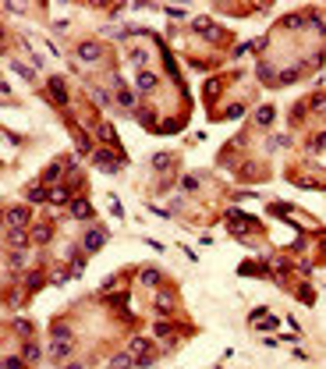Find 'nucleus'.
<instances>
[{
  "label": "nucleus",
  "instance_id": "obj_1",
  "mask_svg": "<svg viewBox=\"0 0 326 369\" xmlns=\"http://www.w3.org/2000/svg\"><path fill=\"white\" fill-rule=\"evenodd\" d=\"M78 57L86 61V64H96V61L103 57V50H100V43H92V39H86V43H78Z\"/></svg>",
  "mask_w": 326,
  "mask_h": 369
},
{
  "label": "nucleus",
  "instance_id": "obj_2",
  "mask_svg": "<svg viewBox=\"0 0 326 369\" xmlns=\"http://www.w3.org/2000/svg\"><path fill=\"white\" fill-rule=\"evenodd\" d=\"M25 224H28V210H25V206L8 210V231H22Z\"/></svg>",
  "mask_w": 326,
  "mask_h": 369
},
{
  "label": "nucleus",
  "instance_id": "obj_3",
  "mask_svg": "<svg viewBox=\"0 0 326 369\" xmlns=\"http://www.w3.org/2000/svg\"><path fill=\"white\" fill-rule=\"evenodd\" d=\"M92 163H96L100 171H106V174H117V171H120V163H117V160H114L110 153H103V149H100V153L92 156Z\"/></svg>",
  "mask_w": 326,
  "mask_h": 369
},
{
  "label": "nucleus",
  "instance_id": "obj_4",
  "mask_svg": "<svg viewBox=\"0 0 326 369\" xmlns=\"http://www.w3.org/2000/svg\"><path fill=\"white\" fill-rule=\"evenodd\" d=\"M50 100L57 107H68V89H64V78H50Z\"/></svg>",
  "mask_w": 326,
  "mask_h": 369
},
{
  "label": "nucleus",
  "instance_id": "obj_5",
  "mask_svg": "<svg viewBox=\"0 0 326 369\" xmlns=\"http://www.w3.org/2000/svg\"><path fill=\"white\" fill-rule=\"evenodd\" d=\"M156 86H160L156 71H138V93H156Z\"/></svg>",
  "mask_w": 326,
  "mask_h": 369
},
{
  "label": "nucleus",
  "instance_id": "obj_6",
  "mask_svg": "<svg viewBox=\"0 0 326 369\" xmlns=\"http://www.w3.org/2000/svg\"><path fill=\"white\" fill-rule=\"evenodd\" d=\"M71 217L74 220H89L92 217V206H89L86 199H71Z\"/></svg>",
  "mask_w": 326,
  "mask_h": 369
},
{
  "label": "nucleus",
  "instance_id": "obj_7",
  "mask_svg": "<svg viewBox=\"0 0 326 369\" xmlns=\"http://www.w3.org/2000/svg\"><path fill=\"white\" fill-rule=\"evenodd\" d=\"M114 86H117V103H120V107H135V93L124 86V82L114 78Z\"/></svg>",
  "mask_w": 326,
  "mask_h": 369
},
{
  "label": "nucleus",
  "instance_id": "obj_8",
  "mask_svg": "<svg viewBox=\"0 0 326 369\" xmlns=\"http://www.w3.org/2000/svg\"><path fill=\"white\" fill-rule=\"evenodd\" d=\"M156 312H160V316H170V312H174V295H170V291H160V295H156Z\"/></svg>",
  "mask_w": 326,
  "mask_h": 369
},
{
  "label": "nucleus",
  "instance_id": "obj_9",
  "mask_svg": "<svg viewBox=\"0 0 326 369\" xmlns=\"http://www.w3.org/2000/svg\"><path fill=\"white\" fill-rule=\"evenodd\" d=\"M103 245H106V231H100V227H96V231H89V234H86V249H89V252L103 249Z\"/></svg>",
  "mask_w": 326,
  "mask_h": 369
},
{
  "label": "nucleus",
  "instance_id": "obj_10",
  "mask_svg": "<svg viewBox=\"0 0 326 369\" xmlns=\"http://www.w3.org/2000/svg\"><path fill=\"white\" fill-rule=\"evenodd\" d=\"M174 167V153H156L152 156V171H170Z\"/></svg>",
  "mask_w": 326,
  "mask_h": 369
},
{
  "label": "nucleus",
  "instance_id": "obj_11",
  "mask_svg": "<svg viewBox=\"0 0 326 369\" xmlns=\"http://www.w3.org/2000/svg\"><path fill=\"white\" fill-rule=\"evenodd\" d=\"M8 245H11L14 252H22L25 245H28V234H25V231H8Z\"/></svg>",
  "mask_w": 326,
  "mask_h": 369
},
{
  "label": "nucleus",
  "instance_id": "obj_12",
  "mask_svg": "<svg viewBox=\"0 0 326 369\" xmlns=\"http://www.w3.org/2000/svg\"><path fill=\"white\" fill-rule=\"evenodd\" d=\"M252 326H276V316H270L266 309H256L252 312Z\"/></svg>",
  "mask_w": 326,
  "mask_h": 369
},
{
  "label": "nucleus",
  "instance_id": "obj_13",
  "mask_svg": "<svg viewBox=\"0 0 326 369\" xmlns=\"http://www.w3.org/2000/svg\"><path fill=\"white\" fill-rule=\"evenodd\" d=\"M71 351H74V344H71V341H57L50 355H54L57 362H64V358H71Z\"/></svg>",
  "mask_w": 326,
  "mask_h": 369
},
{
  "label": "nucleus",
  "instance_id": "obj_14",
  "mask_svg": "<svg viewBox=\"0 0 326 369\" xmlns=\"http://www.w3.org/2000/svg\"><path fill=\"white\" fill-rule=\"evenodd\" d=\"M273 114H276V110H273L270 103H266V107H259V110H256V125L270 128V125H273Z\"/></svg>",
  "mask_w": 326,
  "mask_h": 369
},
{
  "label": "nucleus",
  "instance_id": "obj_15",
  "mask_svg": "<svg viewBox=\"0 0 326 369\" xmlns=\"http://www.w3.org/2000/svg\"><path fill=\"white\" fill-rule=\"evenodd\" d=\"M110 365H114V369H132V365H138V362L132 358V351H120V355H114Z\"/></svg>",
  "mask_w": 326,
  "mask_h": 369
},
{
  "label": "nucleus",
  "instance_id": "obj_16",
  "mask_svg": "<svg viewBox=\"0 0 326 369\" xmlns=\"http://www.w3.org/2000/svg\"><path fill=\"white\" fill-rule=\"evenodd\" d=\"M25 195H28V202H46V199H50V192H46L43 185H32Z\"/></svg>",
  "mask_w": 326,
  "mask_h": 369
},
{
  "label": "nucleus",
  "instance_id": "obj_17",
  "mask_svg": "<svg viewBox=\"0 0 326 369\" xmlns=\"http://www.w3.org/2000/svg\"><path fill=\"white\" fill-rule=\"evenodd\" d=\"M138 280H142V288H156V284H160V270H142Z\"/></svg>",
  "mask_w": 326,
  "mask_h": 369
},
{
  "label": "nucleus",
  "instance_id": "obj_18",
  "mask_svg": "<svg viewBox=\"0 0 326 369\" xmlns=\"http://www.w3.org/2000/svg\"><path fill=\"white\" fill-rule=\"evenodd\" d=\"M128 57H132V64H135L138 71H146V61H149V54H146V50H132Z\"/></svg>",
  "mask_w": 326,
  "mask_h": 369
},
{
  "label": "nucleus",
  "instance_id": "obj_19",
  "mask_svg": "<svg viewBox=\"0 0 326 369\" xmlns=\"http://www.w3.org/2000/svg\"><path fill=\"white\" fill-rule=\"evenodd\" d=\"M298 75H302V68H298V64H294V68H284V71H280V75H276V78H280V82H284V86H288V82H294V78H298Z\"/></svg>",
  "mask_w": 326,
  "mask_h": 369
},
{
  "label": "nucleus",
  "instance_id": "obj_20",
  "mask_svg": "<svg viewBox=\"0 0 326 369\" xmlns=\"http://www.w3.org/2000/svg\"><path fill=\"white\" fill-rule=\"evenodd\" d=\"M50 238H54V231H50V227H36V231H32V241H39V245H46Z\"/></svg>",
  "mask_w": 326,
  "mask_h": 369
},
{
  "label": "nucleus",
  "instance_id": "obj_21",
  "mask_svg": "<svg viewBox=\"0 0 326 369\" xmlns=\"http://www.w3.org/2000/svg\"><path fill=\"white\" fill-rule=\"evenodd\" d=\"M54 337L57 341H71V326L68 323H54Z\"/></svg>",
  "mask_w": 326,
  "mask_h": 369
},
{
  "label": "nucleus",
  "instance_id": "obj_22",
  "mask_svg": "<svg viewBox=\"0 0 326 369\" xmlns=\"http://www.w3.org/2000/svg\"><path fill=\"white\" fill-rule=\"evenodd\" d=\"M256 71H259V78H273V75H276L273 61H259V68H256Z\"/></svg>",
  "mask_w": 326,
  "mask_h": 369
},
{
  "label": "nucleus",
  "instance_id": "obj_23",
  "mask_svg": "<svg viewBox=\"0 0 326 369\" xmlns=\"http://www.w3.org/2000/svg\"><path fill=\"white\" fill-rule=\"evenodd\" d=\"M146 348H149V341H142V337H135V341L128 344V351H132V355H142V358H146Z\"/></svg>",
  "mask_w": 326,
  "mask_h": 369
},
{
  "label": "nucleus",
  "instance_id": "obj_24",
  "mask_svg": "<svg viewBox=\"0 0 326 369\" xmlns=\"http://www.w3.org/2000/svg\"><path fill=\"white\" fill-rule=\"evenodd\" d=\"M227 217H230V224H234V227H252V220H248V217H241L238 210H230Z\"/></svg>",
  "mask_w": 326,
  "mask_h": 369
},
{
  "label": "nucleus",
  "instance_id": "obj_25",
  "mask_svg": "<svg viewBox=\"0 0 326 369\" xmlns=\"http://www.w3.org/2000/svg\"><path fill=\"white\" fill-rule=\"evenodd\" d=\"M305 25H308V18H305V15H291V18H288V29H294V32H298V29H305Z\"/></svg>",
  "mask_w": 326,
  "mask_h": 369
},
{
  "label": "nucleus",
  "instance_id": "obj_26",
  "mask_svg": "<svg viewBox=\"0 0 326 369\" xmlns=\"http://www.w3.org/2000/svg\"><path fill=\"white\" fill-rule=\"evenodd\" d=\"M100 139H103V142H110V146H114V142H117V132H114V128H110V125H100Z\"/></svg>",
  "mask_w": 326,
  "mask_h": 369
},
{
  "label": "nucleus",
  "instance_id": "obj_27",
  "mask_svg": "<svg viewBox=\"0 0 326 369\" xmlns=\"http://www.w3.org/2000/svg\"><path fill=\"white\" fill-rule=\"evenodd\" d=\"M60 167H64V163H50V171L43 174V181H57L60 178Z\"/></svg>",
  "mask_w": 326,
  "mask_h": 369
},
{
  "label": "nucleus",
  "instance_id": "obj_28",
  "mask_svg": "<svg viewBox=\"0 0 326 369\" xmlns=\"http://www.w3.org/2000/svg\"><path fill=\"white\" fill-rule=\"evenodd\" d=\"M43 288V273H28V291H39Z\"/></svg>",
  "mask_w": 326,
  "mask_h": 369
},
{
  "label": "nucleus",
  "instance_id": "obj_29",
  "mask_svg": "<svg viewBox=\"0 0 326 369\" xmlns=\"http://www.w3.org/2000/svg\"><path fill=\"white\" fill-rule=\"evenodd\" d=\"M39 355H43V351H39V344H25V362H36Z\"/></svg>",
  "mask_w": 326,
  "mask_h": 369
},
{
  "label": "nucleus",
  "instance_id": "obj_30",
  "mask_svg": "<svg viewBox=\"0 0 326 369\" xmlns=\"http://www.w3.org/2000/svg\"><path fill=\"white\" fill-rule=\"evenodd\" d=\"M305 110H308V103H298V107H291V121H302V117H305Z\"/></svg>",
  "mask_w": 326,
  "mask_h": 369
},
{
  "label": "nucleus",
  "instance_id": "obj_31",
  "mask_svg": "<svg viewBox=\"0 0 326 369\" xmlns=\"http://www.w3.org/2000/svg\"><path fill=\"white\" fill-rule=\"evenodd\" d=\"M181 188H184V192H195V188H198V178H192V174L181 178Z\"/></svg>",
  "mask_w": 326,
  "mask_h": 369
},
{
  "label": "nucleus",
  "instance_id": "obj_32",
  "mask_svg": "<svg viewBox=\"0 0 326 369\" xmlns=\"http://www.w3.org/2000/svg\"><path fill=\"white\" fill-rule=\"evenodd\" d=\"M50 202H68V188H54L50 192Z\"/></svg>",
  "mask_w": 326,
  "mask_h": 369
},
{
  "label": "nucleus",
  "instance_id": "obj_33",
  "mask_svg": "<svg viewBox=\"0 0 326 369\" xmlns=\"http://www.w3.org/2000/svg\"><path fill=\"white\" fill-rule=\"evenodd\" d=\"M8 259H11V266H25V263H28V256H25V252H11Z\"/></svg>",
  "mask_w": 326,
  "mask_h": 369
},
{
  "label": "nucleus",
  "instance_id": "obj_34",
  "mask_svg": "<svg viewBox=\"0 0 326 369\" xmlns=\"http://www.w3.org/2000/svg\"><path fill=\"white\" fill-rule=\"evenodd\" d=\"M14 330H18V334H32V323H28V319H14Z\"/></svg>",
  "mask_w": 326,
  "mask_h": 369
},
{
  "label": "nucleus",
  "instance_id": "obj_35",
  "mask_svg": "<svg viewBox=\"0 0 326 369\" xmlns=\"http://www.w3.org/2000/svg\"><path fill=\"white\" fill-rule=\"evenodd\" d=\"M308 107H312V110H326V96H312Z\"/></svg>",
  "mask_w": 326,
  "mask_h": 369
},
{
  "label": "nucleus",
  "instance_id": "obj_36",
  "mask_svg": "<svg viewBox=\"0 0 326 369\" xmlns=\"http://www.w3.org/2000/svg\"><path fill=\"white\" fill-rule=\"evenodd\" d=\"M322 146H326V132H322V135H316V139H312V146H308V149H312V153H319V149H322Z\"/></svg>",
  "mask_w": 326,
  "mask_h": 369
},
{
  "label": "nucleus",
  "instance_id": "obj_37",
  "mask_svg": "<svg viewBox=\"0 0 326 369\" xmlns=\"http://www.w3.org/2000/svg\"><path fill=\"white\" fill-rule=\"evenodd\" d=\"M11 68H14V71H18V75H22V78H32V71H28V68H25V64H18V61H11Z\"/></svg>",
  "mask_w": 326,
  "mask_h": 369
},
{
  "label": "nucleus",
  "instance_id": "obj_38",
  "mask_svg": "<svg viewBox=\"0 0 326 369\" xmlns=\"http://www.w3.org/2000/svg\"><path fill=\"white\" fill-rule=\"evenodd\" d=\"M92 100H96V103H100V107H103V103H110V96H106V93H103V89H92Z\"/></svg>",
  "mask_w": 326,
  "mask_h": 369
},
{
  "label": "nucleus",
  "instance_id": "obj_39",
  "mask_svg": "<svg viewBox=\"0 0 326 369\" xmlns=\"http://www.w3.org/2000/svg\"><path fill=\"white\" fill-rule=\"evenodd\" d=\"M4 369H25L22 358H4Z\"/></svg>",
  "mask_w": 326,
  "mask_h": 369
},
{
  "label": "nucleus",
  "instance_id": "obj_40",
  "mask_svg": "<svg viewBox=\"0 0 326 369\" xmlns=\"http://www.w3.org/2000/svg\"><path fill=\"white\" fill-rule=\"evenodd\" d=\"M68 369H86V365H78V362H71V365H68Z\"/></svg>",
  "mask_w": 326,
  "mask_h": 369
}]
</instances>
